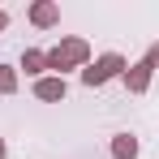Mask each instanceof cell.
Instances as JSON below:
<instances>
[{"label":"cell","instance_id":"1","mask_svg":"<svg viewBox=\"0 0 159 159\" xmlns=\"http://www.w3.org/2000/svg\"><path fill=\"white\" fill-rule=\"evenodd\" d=\"M90 65V43L82 34H65L56 48H48V69L52 78H65L69 69H86Z\"/></svg>","mask_w":159,"mask_h":159},{"label":"cell","instance_id":"2","mask_svg":"<svg viewBox=\"0 0 159 159\" xmlns=\"http://www.w3.org/2000/svg\"><path fill=\"white\" fill-rule=\"evenodd\" d=\"M125 69H129V60H125L120 52H103L99 60H90V65L82 69V82H86V86H103V82L120 78Z\"/></svg>","mask_w":159,"mask_h":159},{"label":"cell","instance_id":"3","mask_svg":"<svg viewBox=\"0 0 159 159\" xmlns=\"http://www.w3.org/2000/svg\"><path fill=\"white\" fill-rule=\"evenodd\" d=\"M120 82L129 86V95H146V90H151V82H155V65L142 56V60H133L129 69L120 73Z\"/></svg>","mask_w":159,"mask_h":159},{"label":"cell","instance_id":"4","mask_svg":"<svg viewBox=\"0 0 159 159\" xmlns=\"http://www.w3.org/2000/svg\"><path fill=\"white\" fill-rule=\"evenodd\" d=\"M26 17H30V26L52 30L56 22H60V4H52V0H34V4L26 9Z\"/></svg>","mask_w":159,"mask_h":159},{"label":"cell","instance_id":"5","mask_svg":"<svg viewBox=\"0 0 159 159\" xmlns=\"http://www.w3.org/2000/svg\"><path fill=\"white\" fill-rule=\"evenodd\" d=\"M65 95H69L65 78H52V73H48V78H39V82H34V99H43V103H60Z\"/></svg>","mask_w":159,"mask_h":159},{"label":"cell","instance_id":"6","mask_svg":"<svg viewBox=\"0 0 159 159\" xmlns=\"http://www.w3.org/2000/svg\"><path fill=\"white\" fill-rule=\"evenodd\" d=\"M22 69H26L34 82H39V78H48V52H39V48H26V52H22Z\"/></svg>","mask_w":159,"mask_h":159},{"label":"cell","instance_id":"7","mask_svg":"<svg viewBox=\"0 0 159 159\" xmlns=\"http://www.w3.org/2000/svg\"><path fill=\"white\" fill-rule=\"evenodd\" d=\"M112 159H138V138L133 133H116L112 138Z\"/></svg>","mask_w":159,"mask_h":159},{"label":"cell","instance_id":"8","mask_svg":"<svg viewBox=\"0 0 159 159\" xmlns=\"http://www.w3.org/2000/svg\"><path fill=\"white\" fill-rule=\"evenodd\" d=\"M13 90H17V69L0 65V95H13Z\"/></svg>","mask_w":159,"mask_h":159},{"label":"cell","instance_id":"9","mask_svg":"<svg viewBox=\"0 0 159 159\" xmlns=\"http://www.w3.org/2000/svg\"><path fill=\"white\" fill-rule=\"evenodd\" d=\"M146 60H151V65L159 69V43H151V48H146Z\"/></svg>","mask_w":159,"mask_h":159},{"label":"cell","instance_id":"10","mask_svg":"<svg viewBox=\"0 0 159 159\" xmlns=\"http://www.w3.org/2000/svg\"><path fill=\"white\" fill-rule=\"evenodd\" d=\"M4 26H9V13H4V9H0V34H4Z\"/></svg>","mask_w":159,"mask_h":159},{"label":"cell","instance_id":"11","mask_svg":"<svg viewBox=\"0 0 159 159\" xmlns=\"http://www.w3.org/2000/svg\"><path fill=\"white\" fill-rule=\"evenodd\" d=\"M0 159H4V138H0Z\"/></svg>","mask_w":159,"mask_h":159}]
</instances>
